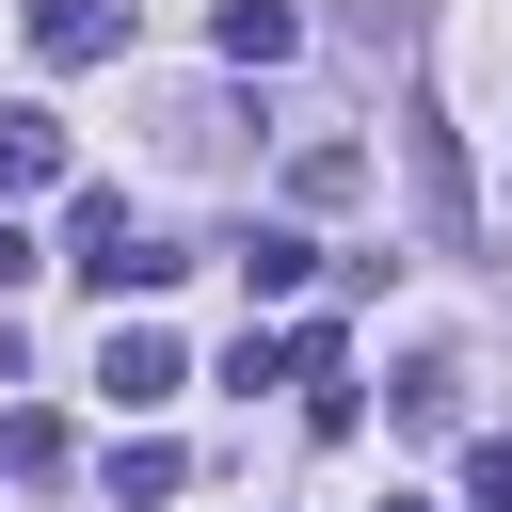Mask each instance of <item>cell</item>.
Here are the masks:
<instances>
[{"label":"cell","mask_w":512,"mask_h":512,"mask_svg":"<svg viewBox=\"0 0 512 512\" xmlns=\"http://www.w3.org/2000/svg\"><path fill=\"white\" fill-rule=\"evenodd\" d=\"M64 272H80V288H112V320H128V304H144V288H176L192 256H176V240H144V224H128V192H80V208H64Z\"/></svg>","instance_id":"1"},{"label":"cell","mask_w":512,"mask_h":512,"mask_svg":"<svg viewBox=\"0 0 512 512\" xmlns=\"http://www.w3.org/2000/svg\"><path fill=\"white\" fill-rule=\"evenodd\" d=\"M400 160H416V240H432V256H464V240H480V192H464V128H448L432 96L400 112Z\"/></svg>","instance_id":"2"},{"label":"cell","mask_w":512,"mask_h":512,"mask_svg":"<svg viewBox=\"0 0 512 512\" xmlns=\"http://www.w3.org/2000/svg\"><path fill=\"white\" fill-rule=\"evenodd\" d=\"M176 384H192V352H176L160 320H112V336H96V400H112V416H160Z\"/></svg>","instance_id":"3"},{"label":"cell","mask_w":512,"mask_h":512,"mask_svg":"<svg viewBox=\"0 0 512 512\" xmlns=\"http://www.w3.org/2000/svg\"><path fill=\"white\" fill-rule=\"evenodd\" d=\"M352 192H368V144L352 128H304L288 144V208H352Z\"/></svg>","instance_id":"4"},{"label":"cell","mask_w":512,"mask_h":512,"mask_svg":"<svg viewBox=\"0 0 512 512\" xmlns=\"http://www.w3.org/2000/svg\"><path fill=\"white\" fill-rule=\"evenodd\" d=\"M32 48L48 64H112L128 48V0H32Z\"/></svg>","instance_id":"5"},{"label":"cell","mask_w":512,"mask_h":512,"mask_svg":"<svg viewBox=\"0 0 512 512\" xmlns=\"http://www.w3.org/2000/svg\"><path fill=\"white\" fill-rule=\"evenodd\" d=\"M304 272H320V240H304V224H240V288H256V304H288Z\"/></svg>","instance_id":"6"},{"label":"cell","mask_w":512,"mask_h":512,"mask_svg":"<svg viewBox=\"0 0 512 512\" xmlns=\"http://www.w3.org/2000/svg\"><path fill=\"white\" fill-rule=\"evenodd\" d=\"M384 400H400V432H464V352H416Z\"/></svg>","instance_id":"7"},{"label":"cell","mask_w":512,"mask_h":512,"mask_svg":"<svg viewBox=\"0 0 512 512\" xmlns=\"http://www.w3.org/2000/svg\"><path fill=\"white\" fill-rule=\"evenodd\" d=\"M208 32H224V64H288V48H304V16H288V0H224Z\"/></svg>","instance_id":"8"},{"label":"cell","mask_w":512,"mask_h":512,"mask_svg":"<svg viewBox=\"0 0 512 512\" xmlns=\"http://www.w3.org/2000/svg\"><path fill=\"white\" fill-rule=\"evenodd\" d=\"M64 176V112H0V192H48Z\"/></svg>","instance_id":"9"},{"label":"cell","mask_w":512,"mask_h":512,"mask_svg":"<svg viewBox=\"0 0 512 512\" xmlns=\"http://www.w3.org/2000/svg\"><path fill=\"white\" fill-rule=\"evenodd\" d=\"M176 480H192V464H176L160 432H128V448H112V512H144V496H176Z\"/></svg>","instance_id":"10"},{"label":"cell","mask_w":512,"mask_h":512,"mask_svg":"<svg viewBox=\"0 0 512 512\" xmlns=\"http://www.w3.org/2000/svg\"><path fill=\"white\" fill-rule=\"evenodd\" d=\"M0 480H64V416H0Z\"/></svg>","instance_id":"11"},{"label":"cell","mask_w":512,"mask_h":512,"mask_svg":"<svg viewBox=\"0 0 512 512\" xmlns=\"http://www.w3.org/2000/svg\"><path fill=\"white\" fill-rule=\"evenodd\" d=\"M464 496H480V512H512V432H480V448H464Z\"/></svg>","instance_id":"12"},{"label":"cell","mask_w":512,"mask_h":512,"mask_svg":"<svg viewBox=\"0 0 512 512\" xmlns=\"http://www.w3.org/2000/svg\"><path fill=\"white\" fill-rule=\"evenodd\" d=\"M32 272H48V240H32V224H0V288H32Z\"/></svg>","instance_id":"13"},{"label":"cell","mask_w":512,"mask_h":512,"mask_svg":"<svg viewBox=\"0 0 512 512\" xmlns=\"http://www.w3.org/2000/svg\"><path fill=\"white\" fill-rule=\"evenodd\" d=\"M16 368H32V352H16V304H0V384H16Z\"/></svg>","instance_id":"14"},{"label":"cell","mask_w":512,"mask_h":512,"mask_svg":"<svg viewBox=\"0 0 512 512\" xmlns=\"http://www.w3.org/2000/svg\"><path fill=\"white\" fill-rule=\"evenodd\" d=\"M384 512H416V496H384Z\"/></svg>","instance_id":"15"}]
</instances>
